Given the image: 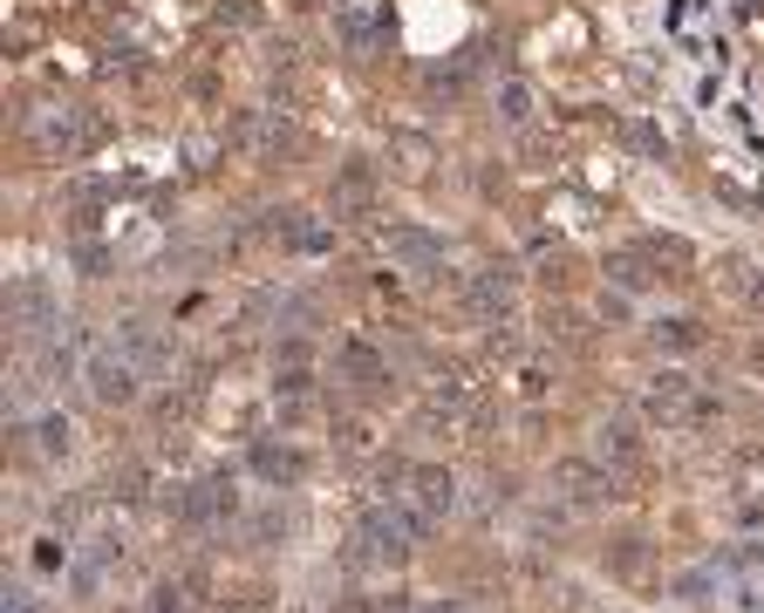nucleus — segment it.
Segmentation results:
<instances>
[{
    "label": "nucleus",
    "mask_w": 764,
    "mask_h": 613,
    "mask_svg": "<svg viewBox=\"0 0 764 613\" xmlns=\"http://www.w3.org/2000/svg\"><path fill=\"white\" fill-rule=\"evenodd\" d=\"M83 389H90L96 409H137V395H144V368H137L124 348H96V355L83 361Z\"/></svg>",
    "instance_id": "1"
},
{
    "label": "nucleus",
    "mask_w": 764,
    "mask_h": 613,
    "mask_svg": "<svg viewBox=\"0 0 764 613\" xmlns=\"http://www.w3.org/2000/svg\"><path fill=\"white\" fill-rule=\"evenodd\" d=\"M178 518H185V525H226V518H239V484H232V477L185 484V490H178Z\"/></svg>",
    "instance_id": "2"
},
{
    "label": "nucleus",
    "mask_w": 764,
    "mask_h": 613,
    "mask_svg": "<svg viewBox=\"0 0 764 613\" xmlns=\"http://www.w3.org/2000/svg\"><path fill=\"white\" fill-rule=\"evenodd\" d=\"M335 41H342L348 55H376L383 41H389L383 8H376V0H342V8H335Z\"/></svg>",
    "instance_id": "3"
},
{
    "label": "nucleus",
    "mask_w": 764,
    "mask_h": 613,
    "mask_svg": "<svg viewBox=\"0 0 764 613\" xmlns=\"http://www.w3.org/2000/svg\"><path fill=\"white\" fill-rule=\"evenodd\" d=\"M512 294H519V266H478V273L464 279V307L485 314V320H499V314L512 307Z\"/></svg>",
    "instance_id": "4"
},
{
    "label": "nucleus",
    "mask_w": 764,
    "mask_h": 613,
    "mask_svg": "<svg viewBox=\"0 0 764 613\" xmlns=\"http://www.w3.org/2000/svg\"><path fill=\"white\" fill-rule=\"evenodd\" d=\"M553 484L567 490V505H600V498H615L608 464H587V457H559V464H553Z\"/></svg>",
    "instance_id": "5"
},
{
    "label": "nucleus",
    "mask_w": 764,
    "mask_h": 613,
    "mask_svg": "<svg viewBox=\"0 0 764 613\" xmlns=\"http://www.w3.org/2000/svg\"><path fill=\"white\" fill-rule=\"evenodd\" d=\"M253 477L260 484H273V490H294V484H307V450H294V443H253Z\"/></svg>",
    "instance_id": "6"
},
{
    "label": "nucleus",
    "mask_w": 764,
    "mask_h": 613,
    "mask_svg": "<svg viewBox=\"0 0 764 613\" xmlns=\"http://www.w3.org/2000/svg\"><path fill=\"white\" fill-rule=\"evenodd\" d=\"M280 245H287V253H335V232L321 225V219H307V212H273V225H266Z\"/></svg>",
    "instance_id": "7"
},
{
    "label": "nucleus",
    "mask_w": 764,
    "mask_h": 613,
    "mask_svg": "<svg viewBox=\"0 0 764 613\" xmlns=\"http://www.w3.org/2000/svg\"><path fill=\"white\" fill-rule=\"evenodd\" d=\"M383 245H389V260H404V266H423V273H430V266H444V245H437L423 225H389Z\"/></svg>",
    "instance_id": "8"
},
{
    "label": "nucleus",
    "mask_w": 764,
    "mask_h": 613,
    "mask_svg": "<svg viewBox=\"0 0 764 613\" xmlns=\"http://www.w3.org/2000/svg\"><path fill=\"white\" fill-rule=\"evenodd\" d=\"M116 348H124L137 368H165V361H171V341L157 335L150 320H124V327H116Z\"/></svg>",
    "instance_id": "9"
},
{
    "label": "nucleus",
    "mask_w": 764,
    "mask_h": 613,
    "mask_svg": "<svg viewBox=\"0 0 764 613\" xmlns=\"http://www.w3.org/2000/svg\"><path fill=\"white\" fill-rule=\"evenodd\" d=\"M335 361H342V376H348L355 389H383V382H389V361H383V355H376L369 341H362V335H348Z\"/></svg>",
    "instance_id": "10"
},
{
    "label": "nucleus",
    "mask_w": 764,
    "mask_h": 613,
    "mask_svg": "<svg viewBox=\"0 0 764 613\" xmlns=\"http://www.w3.org/2000/svg\"><path fill=\"white\" fill-rule=\"evenodd\" d=\"M594 464L635 471V464H641V436H635L628 423H600V430H594Z\"/></svg>",
    "instance_id": "11"
},
{
    "label": "nucleus",
    "mask_w": 764,
    "mask_h": 613,
    "mask_svg": "<svg viewBox=\"0 0 764 613\" xmlns=\"http://www.w3.org/2000/svg\"><path fill=\"white\" fill-rule=\"evenodd\" d=\"M410 484H417V505H423L430 518H451V511H458V477H451V471L417 464V471H410Z\"/></svg>",
    "instance_id": "12"
},
{
    "label": "nucleus",
    "mask_w": 764,
    "mask_h": 613,
    "mask_svg": "<svg viewBox=\"0 0 764 613\" xmlns=\"http://www.w3.org/2000/svg\"><path fill=\"white\" fill-rule=\"evenodd\" d=\"M690 395H697V382L682 376V368H656L641 402H649V416H682V402H690Z\"/></svg>",
    "instance_id": "13"
},
{
    "label": "nucleus",
    "mask_w": 764,
    "mask_h": 613,
    "mask_svg": "<svg viewBox=\"0 0 764 613\" xmlns=\"http://www.w3.org/2000/svg\"><path fill=\"white\" fill-rule=\"evenodd\" d=\"M649 341H656L662 355H697V348H703V327H697L690 314H662V320H649Z\"/></svg>",
    "instance_id": "14"
},
{
    "label": "nucleus",
    "mask_w": 764,
    "mask_h": 613,
    "mask_svg": "<svg viewBox=\"0 0 764 613\" xmlns=\"http://www.w3.org/2000/svg\"><path fill=\"white\" fill-rule=\"evenodd\" d=\"M710 566L723 572V580H751V572H764V539H737V546H723Z\"/></svg>",
    "instance_id": "15"
},
{
    "label": "nucleus",
    "mask_w": 764,
    "mask_h": 613,
    "mask_svg": "<svg viewBox=\"0 0 764 613\" xmlns=\"http://www.w3.org/2000/svg\"><path fill=\"white\" fill-rule=\"evenodd\" d=\"M34 450H42V457H69V450H75V423L55 416V409H49V416H34Z\"/></svg>",
    "instance_id": "16"
},
{
    "label": "nucleus",
    "mask_w": 764,
    "mask_h": 613,
    "mask_svg": "<svg viewBox=\"0 0 764 613\" xmlns=\"http://www.w3.org/2000/svg\"><path fill=\"white\" fill-rule=\"evenodd\" d=\"M499 123H533V82H519V75H505L499 82Z\"/></svg>",
    "instance_id": "17"
},
{
    "label": "nucleus",
    "mask_w": 764,
    "mask_h": 613,
    "mask_svg": "<svg viewBox=\"0 0 764 613\" xmlns=\"http://www.w3.org/2000/svg\"><path fill=\"white\" fill-rule=\"evenodd\" d=\"M608 279H615V294H641L656 273H649V260H641V253H608Z\"/></svg>",
    "instance_id": "18"
},
{
    "label": "nucleus",
    "mask_w": 764,
    "mask_h": 613,
    "mask_svg": "<svg viewBox=\"0 0 764 613\" xmlns=\"http://www.w3.org/2000/svg\"><path fill=\"white\" fill-rule=\"evenodd\" d=\"M144 613H191V580H157L144 593Z\"/></svg>",
    "instance_id": "19"
},
{
    "label": "nucleus",
    "mask_w": 764,
    "mask_h": 613,
    "mask_svg": "<svg viewBox=\"0 0 764 613\" xmlns=\"http://www.w3.org/2000/svg\"><path fill=\"white\" fill-rule=\"evenodd\" d=\"M621 144H628V150H641V157H656V163L669 157V137L656 130V123H621Z\"/></svg>",
    "instance_id": "20"
},
{
    "label": "nucleus",
    "mask_w": 764,
    "mask_h": 613,
    "mask_svg": "<svg viewBox=\"0 0 764 613\" xmlns=\"http://www.w3.org/2000/svg\"><path fill=\"white\" fill-rule=\"evenodd\" d=\"M716 586H723V572H716V566H697V572H676L669 593H676V600H703V593H716Z\"/></svg>",
    "instance_id": "21"
},
{
    "label": "nucleus",
    "mask_w": 764,
    "mask_h": 613,
    "mask_svg": "<svg viewBox=\"0 0 764 613\" xmlns=\"http://www.w3.org/2000/svg\"><path fill=\"white\" fill-rule=\"evenodd\" d=\"M273 395H287V402L314 395V376H307V361H287V368H273Z\"/></svg>",
    "instance_id": "22"
},
{
    "label": "nucleus",
    "mask_w": 764,
    "mask_h": 613,
    "mask_svg": "<svg viewBox=\"0 0 764 613\" xmlns=\"http://www.w3.org/2000/svg\"><path fill=\"white\" fill-rule=\"evenodd\" d=\"M69 593H75V600H96V593H103V566H96V559H75V566H69Z\"/></svg>",
    "instance_id": "23"
},
{
    "label": "nucleus",
    "mask_w": 764,
    "mask_h": 613,
    "mask_svg": "<svg viewBox=\"0 0 764 613\" xmlns=\"http://www.w3.org/2000/svg\"><path fill=\"white\" fill-rule=\"evenodd\" d=\"M69 539H34V572H69Z\"/></svg>",
    "instance_id": "24"
},
{
    "label": "nucleus",
    "mask_w": 764,
    "mask_h": 613,
    "mask_svg": "<svg viewBox=\"0 0 764 613\" xmlns=\"http://www.w3.org/2000/svg\"><path fill=\"white\" fill-rule=\"evenodd\" d=\"M90 559H96V566H116V559H124V531H109V525L90 531Z\"/></svg>",
    "instance_id": "25"
},
{
    "label": "nucleus",
    "mask_w": 764,
    "mask_h": 613,
    "mask_svg": "<svg viewBox=\"0 0 764 613\" xmlns=\"http://www.w3.org/2000/svg\"><path fill=\"white\" fill-rule=\"evenodd\" d=\"M362 198H369V163H348V171H342V212L362 204Z\"/></svg>",
    "instance_id": "26"
},
{
    "label": "nucleus",
    "mask_w": 764,
    "mask_h": 613,
    "mask_svg": "<svg viewBox=\"0 0 764 613\" xmlns=\"http://www.w3.org/2000/svg\"><path fill=\"white\" fill-rule=\"evenodd\" d=\"M355 613H417L410 593H376V600H355Z\"/></svg>",
    "instance_id": "27"
},
{
    "label": "nucleus",
    "mask_w": 764,
    "mask_h": 613,
    "mask_svg": "<svg viewBox=\"0 0 764 613\" xmlns=\"http://www.w3.org/2000/svg\"><path fill=\"white\" fill-rule=\"evenodd\" d=\"M0 613H49V600H34V593H28V586L14 580L8 593H0Z\"/></svg>",
    "instance_id": "28"
},
{
    "label": "nucleus",
    "mask_w": 764,
    "mask_h": 613,
    "mask_svg": "<svg viewBox=\"0 0 764 613\" xmlns=\"http://www.w3.org/2000/svg\"><path fill=\"white\" fill-rule=\"evenodd\" d=\"M628 314H635V307H628V294H600V320H615V327H621Z\"/></svg>",
    "instance_id": "29"
},
{
    "label": "nucleus",
    "mask_w": 764,
    "mask_h": 613,
    "mask_svg": "<svg viewBox=\"0 0 764 613\" xmlns=\"http://www.w3.org/2000/svg\"><path fill=\"white\" fill-rule=\"evenodd\" d=\"M253 539H287V518H280V511H266V518H253Z\"/></svg>",
    "instance_id": "30"
},
{
    "label": "nucleus",
    "mask_w": 764,
    "mask_h": 613,
    "mask_svg": "<svg viewBox=\"0 0 764 613\" xmlns=\"http://www.w3.org/2000/svg\"><path fill=\"white\" fill-rule=\"evenodd\" d=\"M417 613H464V606H458V600H423Z\"/></svg>",
    "instance_id": "31"
},
{
    "label": "nucleus",
    "mask_w": 764,
    "mask_h": 613,
    "mask_svg": "<svg viewBox=\"0 0 764 613\" xmlns=\"http://www.w3.org/2000/svg\"><path fill=\"white\" fill-rule=\"evenodd\" d=\"M744 300H751V314H764V273L751 279V294H744Z\"/></svg>",
    "instance_id": "32"
}]
</instances>
